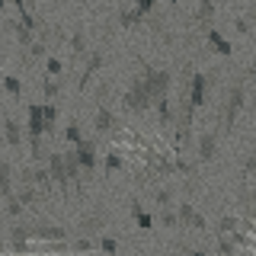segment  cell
I'll return each mask as SVG.
<instances>
[{
	"label": "cell",
	"instance_id": "cell-2",
	"mask_svg": "<svg viewBox=\"0 0 256 256\" xmlns=\"http://www.w3.org/2000/svg\"><path fill=\"white\" fill-rule=\"evenodd\" d=\"M212 16H214V4H212V0H198L196 22H198V26H208V22H212Z\"/></svg>",
	"mask_w": 256,
	"mask_h": 256
},
{
	"label": "cell",
	"instance_id": "cell-3",
	"mask_svg": "<svg viewBox=\"0 0 256 256\" xmlns=\"http://www.w3.org/2000/svg\"><path fill=\"white\" fill-rule=\"evenodd\" d=\"M208 42H212L214 48H218V52H221V54H230V52H234V48H230V42H228V38H224V36H221V32H218V29H208Z\"/></svg>",
	"mask_w": 256,
	"mask_h": 256
},
{
	"label": "cell",
	"instance_id": "cell-10",
	"mask_svg": "<svg viewBox=\"0 0 256 256\" xmlns=\"http://www.w3.org/2000/svg\"><path fill=\"white\" fill-rule=\"evenodd\" d=\"M173 4H182V0H173Z\"/></svg>",
	"mask_w": 256,
	"mask_h": 256
},
{
	"label": "cell",
	"instance_id": "cell-11",
	"mask_svg": "<svg viewBox=\"0 0 256 256\" xmlns=\"http://www.w3.org/2000/svg\"><path fill=\"white\" fill-rule=\"evenodd\" d=\"M253 64H256V54H253Z\"/></svg>",
	"mask_w": 256,
	"mask_h": 256
},
{
	"label": "cell",
	"instance_id": "cell-5",
	"mask_svg": "<svg viewBox=\"0 0 256 256\" xmlns=\"http://www.w3.org/2000/svg\"><path fill=\"white\" fill-rule=\"evenodd\" d=\"M205 86H208V77L205 74H196V80H192V102H202Z\"/></svg>",
	"mask_w": 256,
	"mask_h": 256
},
{
	"label": "cell",
	"instance_id": "cell-12",
	"mask_svg": "<svg viewBox=\"0 0 256 256\" xmlns=\"http://www.w3.org/2000/svg\"><path fill=\"white\" fill-rule=\"evenodd\" d=\"M0 6H4V0H0Z\"/></svg>",
	"mask_w": 256,
	"mask_h": 256
},
{
	"label": "cell",
	"instance_id": "cell-1",
	"mask_svg": "<svg viewBox=\"0 0 256 256\" xmlns=\"http://www.w3.org/2000/svg\"><path fill=\"white\" fill-rule=\"evenodd\" d=\"M166 84H170V74H166V70H148V90L150 93H164L166 90Z\"/></svg>",
	"mask_w": 256,
	"mask_h": 256
},
{
	"label": "cell",
	"instance_id": "cell-6",
	"mask_svg": "<svg viewBox=\"0 0 256 256\" xmlns=\"http://www.w3.org/2000/svg\"><path fill=\"white\" fill-rule=\"evenodd\" d=\"M150 6H154V0H134V10L138 13H148Z\"/></svg>",
	"mask_w": 256,
	"mask_h": 256
},
{
	"label": "cell",
	"instance_id": "cell-9",
	"mask_svg": "<svg viewBox=\"0 0 256 256\" xmlns=\"http://www.w3.org/2000/svg\"><path fill=\"white\" fill-rule=\"evenodd\" d=\"M237 32H244V36H246V32H250V22H246V20H237Z\"/></svg>",
	"mask_w": 256,
	"mask_h": 256
},
{
	"label": "cell",
	"instance_id": "cell-7",
	"mask_svg": "<svg viewBox=\"0 0 256 256\" xmlns=\"http://www.w3.org/2000/svg\"><path fill=\"white\" fill-rule=\"evenodd\" d=\"M4 84H6V90H10V93H20V80H16V77H6Z\"/></svg>",
	"mask_w": 256,
	"mask_h": 256
},
{
	"label": "cell",
	"instance_id": "cell-4",
	"mask_svg": "<svg viewBox=\"0 0 256 256\" xmlns=\"http://www.w3.org/2000/svg\"><path fill=\"white\" fill-rule=\"evenodd\" d=\"M70 52H74V58H86V38H84V32H74L70 36Z\"/></svg>",
	"mask_w": 256,
	"mask_h": 256
},
{
	"label": "cell",
	"instance_id": "cell-8",
	"mask_svg": "<svg viewBox=\"0 0 256 256\" xmlns=\"http://www.w3.org/2000/svg\"><path fill=\"white\" fill-rule=\"evenodd\" d=\"M48 74H61V61H58V58L48 61Z\"/></svg>",
	"mask_w": 256,
	"mask_h": 256
}]
</instances>
